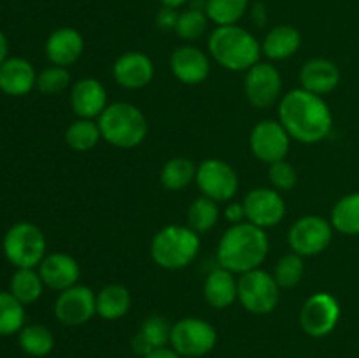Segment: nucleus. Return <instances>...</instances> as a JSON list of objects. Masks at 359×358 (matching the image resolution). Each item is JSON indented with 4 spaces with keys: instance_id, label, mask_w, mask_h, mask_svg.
Masks as SVG:
<instances>
[{
    "instance_id": "obj_1",
    "label": "nucleus",
    "mask_w": 359,
    "mask_h": 358,
    "mask_svg": "<svg viewBox=\"0 0 359 358\" xmlns=\"http://www.w3.org/2000/svg\"><path fill=\"white\" fill-rule=\"evenodd\" d=\"M279 121L290 137L302 144H318L330 135L333 114L321 95L304 88L287 91L279 100Z\"/></svg>"
},
{
    "instance_id": "obj_2",
    "label": "nucleus",
    "mask_w": 359,
    "mask_h": 358,
    "mask_svg": "<svg viewBox=\"0 0 359 358\" xmlns=\"http://www.w3.org/2000/svg\"><path fill=\"white\" fill-rule=\"evenodd\" d=\"M270 251L269 235L263 228L242 221L231 225L217 244L216 258L219 267L233 274H245L262 267Z\"/></svg>"
},
{
    "instance_id": "obj_3",
    "label": "nucleus",
    "mask_w": 359,
    "mask_h": 358,
    "mask_svg": "<svg viewBox=\"0 0 359 358\" xmlns=\"http://www.w3.org/2000/svg\"><path fill=\"white\" fill-rule=\"evenodd\" d=\"M207 46L210 56L230 72H248L263 55L258 39L238 25L216 27L210 32Z\"/></svg>"
},
{
    "instance_id": "obj_4",
    "label": "nucleus",
    "mask_w": 359,
    "mask_h": 358,
    "mask_svg": "<svg viewBox=\"0 0 359 358\" xmlns=\"http://www.w3.org/2000/svg\"><path fill=\"white\" fill-rule=\"evenodd\" d=\"M97 121L102 139L121 150H132L142 144L149 130L144 112L130 102H112Z\"/></svg>"
},
{
    "instance_id": "obj_5",
    "label": "nucleus",
    "mask_w": 359,
    "mask_h": 358,
    "mask_svg": "<svg viewBox=\"0 0 359 358\" xmlns=\"http://www.w3.org/2000/svg\"><path fill=\"white\" fill-rule=\"evenodd\" d=\"M200 235L186 225H167L151 241V256L161 269L181 270L195 262L200 253Z\"/></svg>"
},
{
    "instance_id": "obj_6",
    "label": "nucleus",
    "mask_w": 359,
    "mask_h": 358,
    "mask_svg": "<svg viewBox=\"0 0 359 358\" xmlns=\"http://www.w3.org/2000/svg\"><path fill=\"white\" fill-rule=\"evenodd\" d=\"M4 255L16 269H35L46 256L48 242L37 225L30 221H18L4 235Z\"/></svg>"
},
{
    "instance_id": "obj_7",
    "label": "nucleus",
    "mask_w": 359,
    "mask_h": 358,
    "mask_svg": "<svg viewBox=\"0 0 359 358\" xmlns=\"http://www.w3.org/2000/svg\"><path fill=\"white\" fill-rule=\"evenodd\" d=\"M237 300L252 314H269L279 305L280 286L273 274L259 267L238 276Z\"/></svg>"
},
{
    "instance_id": "obj_8",
    "label": "nucleus",
    "mask_w": 359,
    "mask_h": 358,
    "mask_svg": "<svg viewBox=\"0 0 359 358\" xmlns=\"http://www.w3.org/2000/svg\"><path fill=\"white\" fill-rule=\"evenodd\" d=\"M217 332L202 318H182L172 325L170 346L182 358H202L214 350Z\"/></svg>"
},
{
    "instance_id": "obj_9",
    "label": "nucleus",
    "mask_w": 359,
    "mask_h": 358,
    "mask_svg": "<svg viewBox=\"0 0 359 358\" xmlns=\"http://www.w3.org/2000/svg\"><path fill=\"white\" fill-rule=\"evenodd\" d=\"M332 239L333 227L330 220L316 216V214L298 218L287 232V244L291 251L304 258L321 255L332 244Z\"/></svg>"
},
{
    "instance_id": "obj_10",
    "label": "nucleus",
    "mask_w": 359,
    "mask_h": 358,
    "mask_svg": "<svg viewBox=\"0 0 359 358\" xmlns=\"http://www.w3.org/2000/svg\"><path fill=\"white\" fill-rule=\"evenodd\" d=\"M340 314H342V309H340V302L337 300L335 295L328 293V291L312 293L302 305V330L307 336L321 339V337L330 336L337 329Z\"/></svg>"
},
{
    "instance_id": "obj_11",
    "label": "nucleus",
    "mask_w": 359,
    "mask_h": 358,
    "mask_svg": "<svg viewBox=\"0 0 359 358\" xmlns=\"http://www.w3.org/2000/svg\"><path fill=\"white\" fill-rule=\"evenodd\" d=\"M196 186L203 197L216 202H230L238 192V174L228 161L207 158L196 167Z\"/></svg>"
},
{
    "instance_id": "obj_12",
    "label": "nucleus",
    "mask_w": 359,
    "mask_h": 358,
    "mask_svg": "<svg viewBox=\"0 0 359 358\" xmlns=\"http://www.w3.org/2000/svg\"><path fill=\"white\" fill-rule=\"evenodd\" d=\"M291 137L279 119H262L256 123L249 135L251 153L263 164L286 160L291 147Z\"/></svg>"
},
{
    "instance_id": "obj_13",
    "label": "nucleus",
    "mask_w": 359,
    "mask_h": 358,
    "mask_svg": "<svg viewBox=\"0 0 359 358\" xmlns=\"http://www.w3.org/2000/svg\"><path fill=\"white\" fill-rule=\"evenodd\" d=\"M280 91H283V76L272 63L258 62L245 72L244 93L252 107H272L280 98Z\"/></svg>"
},
{
    "instance_id": "obj_14",
    "label": "nucleus",
    "mask_w": 359,
    "mask_h": 358,
    "mask_svg": "<svg viewBox=\"0 0 359 358\" xmlns=\"http://www.w3.org/2000/svg\"><path fill=\"white\" fill-rule=\"evenodd\" d=\"M97 314V295L90 286L76 284L60 291L55 302V316L62 325L81 326Z\"/></svg>"
},
{
    "instance_id": "obj_15",
    "label": "nucleus",
    "mask_w": 359,
    "mask_h": 358,
    "mask_svg": "<svg viewBox=\"0 0 359 358\" xmlns=\"http://www.w3.org/2000/svg\"><path fill=\"white\" fill-rule=\"evenodd\" d=\"M242 204H244L245 221L263 230L279 225L286 216V202L276 188L259 186L251 190L244 197Z\"/></svg>"
},
{
    "instance_id": "obj_16",
    "label": "nucleus",
    "mask_w": 359,
    "mask_h": 358,
    "mask_svg": "<svg viewBox=\"0 0 359 358\" xmlns=\"http://www.w3.org/2000/svg\"><path fill=\"white\" fill-rule=\"evenodd\" d=\"M112 76L119 86L126 90H140L153 81L154 63L142 51L123 53L112 65Z\"/></svg>"
},
{
    "instance_id": "obj_17",
    "label": "nucleus",
    "mask_w": 359,
    "mask_h": 358,
    "mask_svg": "<svg viewBox=\"0 0 359 358\" xmlns=\"http://www.w3.org/2000/svg\"><path fill=\"white\" fill-rule=\"evenodd\" d=\"M170 70L182 84H202L210 74L209 56L195 46H179L170 56Z\"/></svg>"
},
{
    "instance_id": "obj_18",
    "label": "nucleus",
    "mask_w": 359,
    "mask_h": 358,
    "mask_svg": "<svg viewBox=\"0 0 359 358\" xmlns=\"http://www.w3.org/2000/svg\"><path fill=\"white\" fill-rule=\"evenodd\" d=\"M107 105V91L95 77H83L70 88V107L77 118L98 119Z\"/></svg>"
},
{
    "instance_id": "obj_19",
    "label": "nucleus",
    "mask_w": 359,
    "mask_h": 358,
    "mask_svg": "<svg viewBox=\"0 0 359 358\" xmlns=\"http://www.w3.org/2000/svg\"><path fill=\"white\" fill-rule=\"evenodd\" d=\"M44 286L55 291H63L76 286L81 277V267L74 256L67 253H51L46 255L41 265L37 267Z\"/></svg>"
},
{
    "instance_id": "obj_20",
    "label": "nucleus",
    "mask_w": 359,
    "mask_h": 358,
    "mask_svg": "<svg viewBox=\"0 0 359 358\" xmlns=\"http://www.w3.org/2000/svg\"><path fill=\"white\" fill-rule=\"evenodd\" d=\"M84 39L79 30L72 27H62L51 32L46 41V56L51 65L69 67L83 56Z\"/></svg>"
},
{
    "instance_id": "obj_21",
    "label": "nucleus",
    "mask_w": 359,
    "mask_h": 358,
    "mask_svg": "<svg viewBox=\"0 0 359 358\" xmlns=\"http://www.w3.org/2000/svg\"><path fill=\"white\" fill-rule=\"evenodd\" d=\"M37 86V72L28 60L11 56L0 65V91L9 97H25Z\"/></svg>"
},
{
    "instance_id": "obj_22",
    "label": "nucleus",
    "mask_w": 359,
    "mask_h": 358,
    "mask_svg": "<svg viewBox=\"0 0 359 358\" xmlns=\"http://www.w3.org/2000/svg\"><path fill=\"white\" fill-rule=\"evenodd\" d=\"M340 83V70L328 58H311L300 70V88L316 95L332 93Z\"/></svg>"
},
{
    "instance_id": "obj_23",
    "label": "nucleus",
    "mask_w": 359,
    "mask_h": 358,
    "mask_svg": "<svg viewBox=\"0 0 359 358\" xmlns=\"http://www.w3.org/2000/svg\"><path fill=\"white\" fill-rule=\"evenodd\" d=\"M238 279L233 272L217 265L210 270L203 283V298L214 309H226L237 302Z\"/></svg>"
},
{
    "instance_id": "obj_24",
    "label": "nucleus",
    "mask_w": 359,
    "mask_h": 358,
    "mask_svg": "<svg viewBox=\"0 0 359 358\" xmlns=\"http://www.w3.org/2000/svg\"><path fill=\"white\" fill-rule=\"evenodd\" d=\"M170 333H172V325L160 314H151L144 319L142 326L139 329V332L135 333L132 340L133 351L137 354H149L151 351L160 350V347H167V344L170 343Z\"/></svg>"
},
{
    "instance_id": "obj_25",
    "label": "nucleus",
    "mask_w": 359,
    "mask_h": 358,
    "mask_svg": "<svg viewBox=\"0 0 359 358\" xmlns=\"http://www.w3.org/2000/svg\"><path fill=\"white\" fill-rule=\"evenodd\" d=\"M302 46V34L291 25H277L262 42V53L270 60H287L297 55Z\"/></svg>"
},
{
    "instance_id": "obj_26",
    "label": "nucleus",
    "mask_w": 359,
    "mask_h": 358,
    "mask_svg": "<svg viewBox=\"0 0 359 358\" xmlns=\"http://www.w3.org/2000/svg\"><path fill=\"white\" fill-rule=\"evenodd\" d=\"M132 307V295L123 284H107L97 293V314L100 318L114 321L128 314Z\"/></svg>"
},
{
    "instance_id": "obj_27",
    "label": "nucleus",
    "mask_w": 359,
    "mask_h": 358,
    "mask_svg": "<svg viewBox=\"0 0 359 358\" xmlns=\"http://www.w3.org/2000/svg\"><path fill=\"white\" fill-rule=\"evenodd\" d=\"M196 167L193 160L186 157H175L165 161L160 171L161 186L168 192H181L188 188L196 178Z\"/></svg>"
},
{
    "instance_id": "obj_28",
    "label": "nucleus",
    "mask_w": 359,
    "mask_h": 358,
    "mask_svg": "<svg viewBox=\"0 0 359 358\" xmlns=\"http://www.w3.org/2000/svg\"><path fill=\"white\" fill-rule=\"evenodd\" d=\"M330 223L339 234L359 235V192L347 193L333 206Z\"/></svg>"
},
{
    "instance_id": "obj_29",
    "label": "nucleus",
    "mask_w": 359,
    "mask_h": 358,
    "mask_svg": "<svg viewBox=\"0 0 359 358\" xmlns=\"http://www.w3.org/2000/svg\"><path fill=\"white\" fill-rule=\"evenodd\" d=\"M18 343H20L23 353H27L28 357L42 358L48 357L55 347V336L48 326L34 323V325H25L20 330Z\"/></svg>"
},
{
    "instance_id": "obj_30",
    "label": "nucleus",
    "mask_w": 359,
    "mask_h": 358,
    "mask_svg": "<svg viewBox=\"0 0 359 358\" xmlns=\"http://www.w3.org/2000/svg\"><path fill=\"white\" fill-rule=\"evenodd\" d=\"M9 291L23 305L34 304L44 291V281L35 269H16L9 283Z\"/></svg>"
},
{
    "instance_id": "obj_31",
    "label": "nucleus",
    "mask_w": 359,
    "mask_h": 358,
    "mask_svg": "<svg viewBox=\"0 0 359 358\" xmlns=\"http://www.w3.org/2000/svg\"><path fill=\"white\" fill-rule=\"evenodd\" d=\"M100 126H98V121H95V119L77 118L65 130L67 146L74 151H79V153L93 150L100 142Z\"/></svg>"
},
{
    "instance_id": "obj_32",
    "label": "nucleus",
    "mask_w": 359,
    "mask_h": 358,
    "mask_svg": "<svg viewBox=\"0 0 359 358\" xmlns=\"http://www.w3.org/2000/svg\"><path fill=\"white\" fill-rule=\"evenodd\" d=\"M207 25H209V16L205 13V0L203 2H196V6L193 2L191 7L179 13V20L174 32L182 41L189 42L202 37L207 30Z\"/></svg>"
},
{
    "instance_id": "obj_33",
    "label": "nucleus",
    "mask_w": 359,
    "mask_h": 358,
    "mask_svg": "<svg viewBox=\"0 0 359 358\" xmlns=\"http://www.w3.org/2000/svg\"><path fill=\"white\" fill-rule=\"evenodd\" d=\"M221 216V211L217 207L216 200L209 197H198L191 202L188 209V227L193 228L196 234H205L210 232L217 225Z\"/></svg>"
},
{
    "instance_id": "obj_34",
    "label": "nucleus",
    "mask_w": 359,
    "mask_h": 358,
    "mask_svg": "<svg viewBox=\"0 0 359 358\" xmlns=\"http://www.w3.org/2000/svg\"><path fill=\"white\" fill-rule=\"evenodd\" d=\"M249 9V0H205V13L216 27L237 25Z\"/></svg>"
},
{
    "instance_id": "obj_35",
    "label": "nucleus",
    "mask_w": 359,
    "mask_h": 358,
    "mask_svg": "<svg viewBox=\"0 0 359 358\" xmlns=\"http://www.w3.org/2000/svg\"><path fill=\"white\" fill-rule=\"evenodd\" d=\"M25 305L11 291H0V336L20 333L25 326Z\"/></svg>"
},
{
    "instance_id": "obj_36",
    "label": "nucleus",
    "mask_w": 359,
    "mask_h": 358,
    "mask_svg": "<svg viewBox=\"0 0 359 358\" xmlns=\"http://www.w3.org/2000/svg\"><path fill=\"white\" fill-rule=\"evenodd\" d=\"M305 274L304 256L297 253H287L273 267V277L280 288H294Z\"/></svg>"
},
{
    "instance_id": "obj_37",
    "label": "nucleus",
    "mask_w": 359,
    "mask_h": 358,
    "mask_svg": "<svg viewBox=\"0 0 359 358\" xmlns=\"http://www.w3.org/2000/svg\"><path fill=\"white\" fill-rule=\"evenodd\" d=\"M70 86V72L67 67L51 65L37 74V90L46 95H58Z\"/></svg>"
},
{
    "instance_id": "obj_38",
    "label": "nucleus",
    "mask_w": 359,
    "mask_h": 358,
    "mask_svg": "<svg viewBox=\"0 0 359 358\" xmlns=\"http://www.w3.org/2000/svg\"><path fill=\"white\" fill-rule=\"evenodd\" d=\"M269 179L277 192H290L298 183L297 168L290 161L279 160L269 165Z\"/></svg>"
},
{
    "instance_id": "obj_39",
    "label": "nucleus",
    "mask_w": 359,
    "mask_h": 358,
    "mask_svg": "<svg viewBox=\"0 0 359 358\" xmlns=\"http://www.w3.org/2000/svg\"><path fill=\"white\" fill-rule=\"evenodd\" d=\"M179 13L177 9H172V7H163L161 6L160 13L156 16V25L160 30L163 32H174L175 25H177Z\"/></svg>"
},
{
    "instance_id": "obj_40",
    "label": "nucleus",
    "mask_w": 359,
    "mask_h": 358,
    "mask_svg": "<svg viewBox=\"0 0 359 358\" xmlns=\"http://www.w3.org/2000/svg\"><path fill=\"white\" fill-rule=\"evenodd\" d=\"M224 218L230 221L231 225H237L245 221V211L244 204L242 202H230L226 207H224Z\"/></svg>"
},
{
    "instance_id": "obj_41",
    "label": "nucleus",
    "mask_w": 359,
    "mask_h": 358,
    "mask_svg": "<svg viewBox=\"0 0 359 358\" xmlns=\"http://www.w3.org/2000/svg\"><path fill=\"white\" fill-rule=\"evenodd\" d=\"M142 358H182V357L175 353L174 350H170V347H160V350L151 351L149 354H146V357Z\"/></svg>"
},
{
    "instance_id": "obj_42",
    "label": "nucleus",
    "mask_w": 359,
    "mask_h": 358,
    "mask_svg": "<svg viewBox=\"0 0 359 358\" xmlns=\"http://www.w3.org/2000/svg\"><path fill=\"white\" fill-rule=\"evenodd\" d=\"M7 53H9V42H7L6 34L0 30V65H2L7 58H9V56H7Z\"/></svg>"
},
{
    "instance_id": "obj_43",
    "label": "nucleus",
    "mask_w": 359,
    "mask_h": 358,
    "mask_svg": "<svg viewBox=\"0 0 359 358\" xmlns=\"http://www.w3.org/2000/svg\"><path fill=\"white\" fill-rule=\"evenodd\" d=\"M193 2V0H160V4L163 7H172V9H179V7L186 6V4Z\"/></svg>"
}]
</instances>
